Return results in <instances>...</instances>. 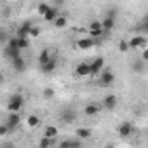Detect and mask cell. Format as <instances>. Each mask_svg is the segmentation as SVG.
Returning a JSON list of instances; mask_svg holds the SVG:
<instances>
[{
	"mask_svg": "<svg viewBox=\"0 0 148 148\" xmlns=\"http://www.w3.org/2000/svg\"><path fill=\"white\" fill-rule=\"evenodd\" d=\"M23 106H25V98H23V94H12V96L9 98L7 110H9L11 113H18Z\"/></svg>",
	"mask_w": 148,
	"mask_h": 148,
	"instance_id": "cell-1",
	"label": "cell"
},
{
	"mask_svg": "<svg viewBox=\"0 0 148 148\" xmlns=\"http://www.w3.org/2000/svg\"><path fill=\"white\" fill-rule=\"evenodd\" d=\"M113 82H115V73L110 68H105L101 71V77H99V86L110 87V86H113Z\"/></svg>",
	"mask_w": 148,
	"mask_h": 148,
	"instance_id": "cell-2",
	"label": "cell"
},
{
	"mask_svg": "<svg viewBox=\"0 0 148 148\" xmlns=\"http://www.w3.org/2000/svg\"><path fill=\"white\" fill-rule=\"evenodd\" d=\"M105 70V59L103 58H96L92 63H89V71L91 75H98V73H101Z\"/></svg>",
	"mask_w": 148,
	"mask_h": 148,
	"instance_id": "cell-3",
	"label": "cell"
},
{
	"mask_svg": "<svg viewBox=\"0 0 148 148\" xmlns=\"http://www.w3.org/2000/svg\"><path fill=\"white\" fill-rule=\"evenodd\" d=\"M127 45H129V49H136V47L146 49V38L143 35H134L131 40H127Z\"/></svg>",
	"mask_w": 148,
	"mask_h": 148,
	"instance_id": "cell-4",
	"label": "cell"
},
{
	"mask_svg": "<svg viewBox=\"0 0 148 148\" xmlns=\"http://www.w3.org/2000/svg\"><path fill=\"white\" fill-rule=\"evenodd\" d=\"M117 134H119L120 138H127V136H131V134H132V124H131V122H122V124H119V127H117Z\"/></svg>",
	"mask_w": 148,
	"mask_h": 148,
	"instance_id": "cell-5",
	"label": "cell"
},
{
	"mask_svg": "<svg viewBox=\"0 0 148 148\" xmlns=\"http://www.w3.org/2000/svg\"><path fill=\"white\" fill-rule=\"evenodd\" d=\"M101 23V30L103 32H110V30H113V26H115V16L113 14H106L105 18H103V21H99Z\"/></svg>",
	"mask_w": 148,
	"mask_h": 148,
	"instance_id": "cell-6",
	"label": "cell"
},
{
	"mask_svg": "<svg viewBox=\"0 0 148 148\" xmlns=\"http://www.w3.org/2000/svg\"><path fill=\"white\" fill-rule=\"evenodd\" d=\"M33 26V23L32 21H25L19 28H18V33H16V38H28V35H30V28Z\"/></svg>",
	"mask_w": 148,
	"mask_h": 148,
	"instance_id": "cell-7",
	"label": "cell"
},
{
	"mask_svg": "<svg viewBox=\"0 0 148 148\" xmlns=\"http://www.w3.org/2000/svg\"><path fill=\"white\" fill-rule=\"evenodd\" d=\"M4 56H5L7 59L14 61V59L21 58V51H19L18 47H9V45H5V49H4Z\"/></svg>",
	"mask_w": 148,
	"mask_h": 148,
	"instance_id": "cell-8",
	"label": "cell"
},
{
	"mask_svg": "<svg viewBox=\"0 0 148 148\" xmlns=\"http://www.w3.org/2000/svg\"><path fill=\"white\" fill-rule=\"evenodd\" d=\"M19 124H21L19 113H9V117H7V120H5V125L9 127V131H11V129H16Z\"/></svg>",
	"mask_w": 148,
	"mask_h": 148,
	"instance_id": "cell-9",
	"label": "cell"
},
{
	"mask_svg": "<svg viewBox=\"0 0 148 148\" xmlns=\"http://www.w3.org/2000/svg\"><path fill=\"white\" fill-rule=\"evenodd\" d=\"M117 105H119V99H117V96H113V94H108V96L103 99V106H105V110H115Z\"/></svg>",
	"mask_w": 148,
	"mask_h": 148,
	"instance_id": "cell-10",
	"label": "cell"
},
{
	"mask_svg": "<svg viewBox=\"0 0 148 148\" xmlns=\"http://www.w3.org/2000/svg\"><path fill=\"white\" fill-rule=\"evenodd\" d=\"M56 66H58V58H56V56H51V59H49L44 66H40V68H42L44 73H52V71L56 70Z\"/></svg>",
	"mask_w": 148,
	"mask_h": 148,
	"instance_id": "cell-11",
	"label": "cell"
},
{
	"mask_svg": "<svg viewBox=\"0 0 148 148\" xmlns=\"http://www.w3.org/2000/svg\"><path fill=\"white\" fill-rule=\"evenodd\" d=\"M12 68H14L16 73H23V71H26V61H25V58L21 56V58L14 59V61H12Z\"/></svg>",
	"mask_w": 148,
	"mask_h": 148,
	"instance_id": "cell-12",
	"label": "cell"
},
{
	"mask_svg": "<svg viewBox=\"0 0 148 148\" xmlns=\"http://www.w3.org/2000/svg\"><path fill=\"white\" fill-rule=\"evenodd\" d=\"M59 16V11H58V7H54V5H51L49 7V11L44 14V19L47 21V23H54V19Z\"/></svg>",
	"mask_w": 148,
	"mask_h": 148,
	"instance_id": "cell-13",
	"label": "cell"
},
{
	"mask_svg": "<svg viewBox=\"0 0 148 148\" xmlns=\"http://www.w3.org/2000/svg\"><path fill=\"white\" fill-rule=\"evenodd\" d=\"M96 44H98V42L92 40V38H80V40H77V47L82 49V51H87V49H91V47L96 45Z\"/></svg>",
	"mask_w": 148,
	"mask_h": 148,
	"instance_id": "cell-14",
	"label": "cell"
},
{
	"mask_svg": "<svg viewBox=\"0 0 148 148\" xmlns=\"http://www.w3.org/2000/svg\"><path fill=\"white\" fill-rule=\"evenodd\" d=\"M75 73L79 77H87L91 75V71H89V63H79L77 68H75Z\"/></svg>",
	"mask_w": 148,
	"mask_h": 148,
	"instance_id": "cell-15",
	"label": "cell"
},
{
	"mask_svg": "<svg viewBox=\"0 0 148 148\" xmlns=\"http://www.w3.org/2000/svg\"><path fill=\"white\" fill-rule=\"evenodd\" d=\"M75 119H77V113L73 112V110H64V112L61 113V120H63L64 124H71V122H75Z\"/></svg>",
	"mask_w": 148,
	"mask_h": 148,
	"instance_id": "cell-16",
	"label": "cell"
},
{
	"mask_svg": "<svg viewBox=\"0 0 148 148\" xmlns=\"http://www.w3.org/2000/svg\"><path fill=\"white\" fill-rule=\"evenodd\" d=\"M75 134H77V139H89L91 136H92V131L91 129H87V127H79L77 131H75Z\"/></svg>",
	"mask_w": 148,
	"mask_h": 148,
	"instance_id": "cell-17",
	"label": "cell"
},
{
	"mask_svg": "<svg viewBox=\"0 0 148 148\" xmlns=\"http://www.w3.org/2000/svg\"><path fill=\"white\" fill-rule=\"evenodd\" d=\"M84 113H86L87 117H94V115L99 113V106H98L96 103H89V105L84 108Z\"/></svg>",
	"mask_w": 148,
	"mask_h": 148,
	"instance_id": "cell-18",
	"label": "cell"
},
{
	"mask_svg": "<svg viewBox=\"0 0 148 148\" xmlns=\"http://www.w3.org/2000/svg\"><path fill=\"white\" fill-rule=\"evenodd\" d=\"M58 132H59V131H58L56 125H47L45 131H44V136L49 138V139H56V138H58Z\"/></svg>",
	"mask_w": 148,
	"mask_h": 148,
	"instance_id": "cell-19",
	"label": "cell"
},
{
	"mask_svg": "<svg viewBox=\"0 0 148 148\" xmlns=\"http://www.w3.org/2000/svg\"><path fill=\"white\" fill-rule=\"evenodd\" d=\"M51 56H52V54H51V51H49V49H42V51H40V54H38V63H40V66H44V64L51 59Z\"/></svg>",
	"mask_w": 148,
	"mask_h": 148,
	"instance_id": "cell-20",
	"label": "cell"
},
{
	"mask_svg": "<svg viewBox=\"0 0 148 148\" xmlns=\"http://www.w3.org/2000/svg\"><path fill=\"white\" fill-rule=\"evenodd\" d=\"M68 25V18L64 16V14H59L56 19H54V26L58 28V30H61V28H64Z\"/></svg>",
	"mask_w": 148,
	"mask_h": 148,
	"instance_id": "cell-21",
	"label": "cell"
},
{
	"mask_svg": "<svg viewBox=\"0 0 148 148\" xmlns=\"http://www.w3.org/2000/svg\"><path fill=\"white\" fill-rule=\"evenodd\" d=\"M145 68H146V63L145 61H134V64H132V70L136 71V73H143L145 71Z\"/></svg>",
	"mask_w": 148,
	"mask_h": 148,
	"instance_id": "cell-22",
	"label": "cell"
},
{
	"mask_svg": "<svg viewBox=\"0 0 148 148\" xmlns=\"http://www.w3.org/2000/svg\"><path fill=\"white\" fill-rule=\"evenodd\" d=\"M54 143H56L54 139H49V138H45V136H44V138L40 139L38 148H51V146H54Z\"/></svg>",
	"mask_w": 148,
	"mask_h": 148,
	"instance_id": "cell-23",
	"label": "cell"
},
{
	"mask_svg": "<svg viewBox=\"0 0 148 148\" xmlns=\"http://www.w3.org/2000/svg\"><path fill=\"white\" fill-rule=\"evenodd\" d=\"M26 124H28V127H37V125L40 124V119H38L37 115H30V117L26 119Z\"/></svg>",
	"mask_w": 148,
	"mask_h": 148,
	"instance_id": "cell-24",
	"label": "cell"
},
{
	"mask_svg": "<svg viewBox=\"0 0 148 148\" xmlns=\"http://www.w3.org/2000/svg\"><path fill=\"white\" fill-rule=\"evenodd\" d=\"M30 47V40L28 38H18V49L19 51H25Z\"/></svg>",
	"mask_w": 148,
	"mask_h": 148,
	"instance_id": "cell-25",
	"label": "cell"
},
{
	"mask_svg": "<svg viewBox=\"0 0 148 148\" xmlns=\"http://www.w3.org/2000/svg\"><path fill=\"white\" fill-rule=\"evenodd\" d=\"M49 7H51V4H45V2H42V4H38V5H37V12L44 16V14L49 11Z\"/></svg>",
	"mask_w": 148,
	"mask_h": 148,
	"instance_id": "cell-26",
	"label": "cell"
},
{
	"mask_svg": "<svg viewBox=\"0 0 148 148\" xmlns=\"http://www.w3.org/2000/svg\"><path fill=\"white\" fill-rule=\"evenodd\" d=\"M7 40H9L7 30H5V28H0V44H7Z\"/></svg>",
	"mask_w": 148,
	"mask_h": 148,
	"instance_id": "cell-27",
	"label": "cell"
},
{
	"mask_svg": "<svg viewBox=\"0 0 148 148\" xmlns=\"http://www.w3.org/2000/svg\"><path fill=\"white\" fill-rule=\"evenodd\" d=\"M42 94H44V99H51V98H54V89L52 87H45Z\"/></svg>",
	"mask_w": 148,
	"mask_h": 148,
	"instance_id": "cell-28",
	"label": "cell"
},
{
	"mask_svg": "<svg viewBox=\"0 0 148 148\" xmlns=\"http://www.w3.org/2000/svg\"><path fill=\"white\" fill-rule=\"evenodd\" d=\"M70 148H82V141L77 138H70Z\"/></svg>",
	"mask_w": 148,
	"mask_h": 148,
	"instance_id": "cell-29",
	"label": "cell"
},
{
	"mask_svg": "<svg viewBox=\"0 0 148 148\" xmlns=\"http://www.w3.org/2000/svg\"><path fill=\"white\" fill-rule=\"evenodd\" d=\"M38 35H40V28H38V26H35V25H33V26H32V28H30V35H28V37H33V38H37V37H38Z\"/></svg>",
	"mask_w": 148,
	"mask_h": 148,
	"instance_id": "cell-30",
	"label": "cell"
},
{
	"mask_svg": "<svg viewBox=\"0 0 148 148\" xmlns=\"http://www.w3.org/2000/svg\"><path fill=\"white\" fill-rule=\"evenodd\" d=\"M89 33H91V37H89V38H92V40H94V38H99L105 32H103V30H91Z\"/></svg>",
	"mask_w": 148,
	"mask_h": 148,
	"instance_id": "cell-31",
	"label": "cell"
},
{
	"mask_svg": "<svg viewBox=\"0 0 148 148\" xmlns=\"http://www.w3.org/2000/svg\"><path fill=\"white\" fill-rule=\"evenodd\" d=\"M119 51H120V52H127V51H129L127 40H120V44H119Z\"/></svg>",
	"mask_w": 148,
	"mask_h": 148,
	"instance_id": "cell-32",
	"label": "cell"
},
{
	"mask_svg": "<svg viewBox=\"0 0 148 148\" xmlns=\"http://www.w3.org/2000/svg\"><path fill=\"white\" fill-rule=\"evenodd\" d=\"M9 134V127L5 125V124H0V138H4V136H7Z\"/></svg>",
	"mask_w": 148,
	"mask_h": 148,
	"instance_id": "cell-33",
	"label": "cell"
},
{
	"mask_svg": "<svg viewBox=\"0 0 148 148\" xmlns=\"http://www.w3.org/2000/svg\"><path fill=\"white\" fill-rule=\"evenodd\" d=\"M91 30H101V23L99 21H92L91 25H89V32Z\"/></svg>",
	"mask_w": 148,
	"mask_h": 148,
	"instance_id": "cell-34",
	"label": "cell"
},
{
	"mask_svg": "<svg viewBox=\"0 0 148 148\" xmlns=\"http://www.w3.org/2000/svg\"><path fill=\"white\" fill-rule=\"evenodd\" d=\"M0 148H16V143L14 141H4Z\"/></svg>",
	"mask_w": 148,
	"mask_h": 148,
	"instance_id": "cell-35",
	"label": "cell"
},
{
	"mask_svg": "<svg viewBox=\"0 0 148 148\" xmlns=\"http://www.w3.org/2000/svg\"><path fill=\"white\" fill-rule=\"evenodd\" d=\"M59 148H70V138H66V139H63V141L59 143Z\"/></svg>",
	"mask_w": 148,
	"mask_h": 148,
	"instance_id": "cell-36",
	"label": "cell"
},
{
	"mask_svg": "<svg viewBox=\"0 0 148 148\" xmlns=\"http://www.w3.org/2000/svg\"><path fill=\"white\" fill-rule=\"evenodd\" d=\"M146 59H148V51H146V49H143V54H141V61H145V63H146Z\"/></svg>",
	"mask_w": 148,
	"mask_h": 148,
	"instance_id": "cell-37",
	"label": "cell"
},
{
	"mask_svg": "<svg viewBox=\"0 0 148 148\" xmlns=\"http://www.w3.org/2000/svg\"><path fill=\"white\" fill-rule=\"evenodd\" d=\"M2 84H4V75L0 73V86H2Z\"/></svg>",
	"mask_w": 148,
	"mask_h": 148,
	"instance_id": "cell-38",
	"label": "cell"
},
{
	"mask_svg": "<svg viewBox=\"0 0 148 148\" xmlns=\"http://www.w3.org/2000/svg\"><path fill=\"white\" fill-rule=\"evenodd\" d=\"M106 148H113V146H112V145H108V146H106Z\"/></svg>",
	"mask_w": 148,
	"mask_h": 148,
	"instance_id": "cell-39",
	"label": "cell"
}]
</instances>
